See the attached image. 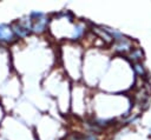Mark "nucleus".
<instances>
[{"label":"nucleus","instance_id":"nucleus-3","mask_svg":"<svg viewBox=\"0 0 151 140\" xmlns=\"http://www.w3.org/2000/svg\"><path fill=\"white\" fill-rule=\"evenodd\" d=\"M12 27V29H13V32H14V34H15V36L18 38H24V36H26V35H28L31 32L28 31V29H26L22 25H20L19 24V21L18 22H15V24H13V26H11Z\"/></svg>","mask_w":151,"mask_h":140},{"label":"nucleus","instance_id":"nucleus-5","mask_svg":"<svg viewBox=\"0 0 151 140\" xmlns=\"http://www.w3.org/2000/svg\"><path fill=\"white\" fill-rule=\"evenodd\" d=\"M142 55H143V54H142V52H140L139 49H133V51L131 52V55H130V56H131L133 60H139V59L142 58Z\"/></svg>","mask_w":151,"mask_h":140},{"label":"nucleus","instance_id":"nucleus-2","mask_svg":"<svg viewBox=\"0 0 151 140\" xmlns=\"http://www.w3.org/2000/svg\"><path fill=\"white\" fill-rule=\"evenodd\" d=\"M130 49H131V42H130L126 38L122 36L120 39L116 40L114 51H117V52H119V53H125V52H127V51H130Z\"/></svg>","mask_w":151,"mask_h":140},{"label":"nucleus","instance_id":"nucleus-1","mask_svg":"<svg viewBox=\"0 0 151 140\" xmlns=\"http://www.w3.org/2000/svg\"><path fill=\"white\" fill-rule=\"evenodd\" d=\"M15 34L11 26L8 25H0V44H11L15 40Z\"/></svg>","mask_w":151,"mask_h":140},{"label":"nucleus","instance_id":"nucleus-4","mask_svg":"<svg viewBox=\"0 0 151 140\" xmlns=\"http://www.w3.org/2000/svg\"><path fill=\"white\" fill-rule=\"evenodd\" d=\"M83 33H84V27H83L81 25H77V26H76V28H74L73 38H74L76 40H78V39L83 35Z\"/></svg>","mask_w":151,"mask_h":140},{"label":"nucleus","instance_id":"nucleus-6","mask_svg":"<svg viewBox=\"0 0 151 140\" xmlns=\"http://www.w3.org/2000/svg\"><path fill=\"white\" fill-rule=\"evenodd\" d=\"M133 68H134V71H136L137 74H139V75L144 74V68H143V66L140 64H134L133 65Z\"/></svg>","mask_w":151,"mask_h":140}]
</instances>
